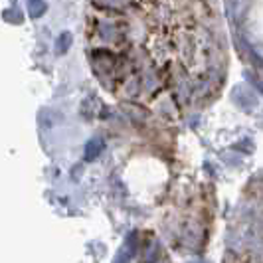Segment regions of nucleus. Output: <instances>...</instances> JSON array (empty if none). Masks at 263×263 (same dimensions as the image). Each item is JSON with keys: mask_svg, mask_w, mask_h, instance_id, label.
Returning <instances> with one entry per match:
<instances>
[{"mask_svg": "<svg viewBox=\"0 0 263 263\" xmlns=\"http://www.w3.org/2000/svg\"><path fill=\"white\" fill-rule=\"evenodd\" d=\"M103 148H105V141L99 139V137H95V139H91V141L85 145V158H87V160L97 158L103 153Z\"/></svg>", "mask_w": 263, "mask_h": 263, "instance_id": "obj_2", "label": "nucleus"}, {"mask_svg": "<svg viewBox=\"0 0 263 263\" xmlns=\"http://www.w3.org/2000/svg\"><path fill=\"white\" fill-rule=\"evenodd\" d=\"M71 42H73V36L69 32H62L55 40V53H66L71 48Z\"/></svg>", "mask_w": 263, "mask_h": 263, "instance_id": "obj_4", "label": "nucleus"}, {"mask_svg": "<svg viewBox=\"0 0 263 263\" xmlns=\"http://www.w3.org/2000/svg\"><path fill=\"white\" fill-rule=\"evenodd\" d=\"M259 67H261V76H263V62H261V64H259Z\"/></svg>", "mask_w": 263, "mask_h": 263, "instance_id": "obj_8", "label": "nucleus"}, {"mask_svg": "<svg viewBox=\"0 0 263 263\" xmlns=\"http://www.w3.org/2000/svg\"><path fill=\"white\" fill-rule=\"evenodd\" d=\"M250 81L253 83V87H255L257 91L263 93V76H250Z\"/></svg>", "mask_w": 263, "mask_h": 263, "instance_id": "obj_7", "label": "nucleus"}, {"mask_svg": "<svg viewBox=\"0 0 263 263\" xmlns=\"http://www.w3.org/2000/svg\"><path fill=\"white\" fill-rule=\"evenodd\" d=\"M26 6L32 18H40L46 12V2L44 0H26Z\"/></svg>", "mask_w": 263, "mask_h": 263, "instance_id": "obj_5", "label": "nucleus"}, {"mask_svg": "<svg viewBox=\"0 0 263 263\" xmlns=\"http://www.w3.org/2000/svg\"><path fill=\"white\" fill-rule=\"evenodd\" d=\"M232 99L236 101L237 107H241L243 111H253L255 107L259 105V99H257V95L255 91L248 87V85H243V83H239L236 85L234 89H232Z\"/></svg>", "mask_w": 263, "mask_h": 263, "instance_id": "obj_1", "label": "nucleus"}, {"mask_svg": "<svg viewBox=\"0 0 263 263\" xmlns=\"http://www.w3.org/2000/svg\"><path fill=\"white\" fill-rule=\"evenodd\" d=\"M18 12H20V10H18V8H14V16H12L10 10H8V12L4 14V18H6L8 22H16V24H20V22H22V16H20Z\"/></svg>", "mask_w": 263, "mask_h": 263, "instance_id": "obj_6", "label": "nucleus"}, {"mask_svg": "<svg viewBox=\"0 0 263 263\" xmlns=\"http://www.w3.org/2000/svg\"><path fill=\"white\" fill-rule=\"evenodd\" d=\"M243 6H246V0H226V10L232 22L239 20V16L243 12Z\"/></svg>", "mask_w": 263, "mask_h": 263, "instance_id": "obj_3", "label": "nucleus"}]
</instances>
